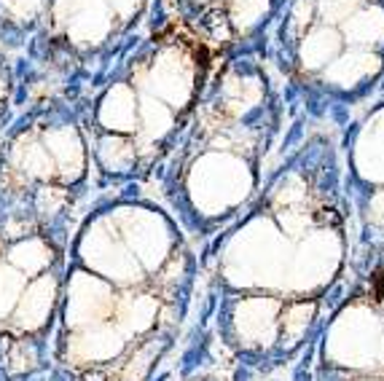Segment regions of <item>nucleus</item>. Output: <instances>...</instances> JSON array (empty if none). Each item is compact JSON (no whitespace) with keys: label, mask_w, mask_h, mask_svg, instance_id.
<instances>
[{"label":"nucleus","mask_w":384,"mask_h":381,"mask_svg":"<svg viewBox=\"0 0 384 381\" xmlns=\"http://www.w3.org/2000/svg\"><path fill=\"white\" fill-rule=\"evenodd\" d=\"M355 247L339 142L317 132L285 156L234 228L223 258L229 344L250 363H293L341 298Z\"/></svg>","instance_id":"nucleus-1"},{"label":"nucleus","mask_w":384,"mask_h":381,"mask_svg":"<svg viewBox=\"0 0 384 381\" xmlns=\"http://www.w3.org/2000/svg\"><path fill=\"white\" fill-rule=\"evenodd\" d=\"M269 30L285 100L309 116L358 108L384 86V0H285Z\"/></svg>","instance_id":"nucleus-2"},{"label":"nucleus","mask_w":384,"mask_h":381,"mask_svg":"<svg viewBox=\"0 0 384 381\" xmlns=\"http://www.w3.org/2000/svg\"><path fill=\"white\" fill-rule=\"evenodd\" d=\"M210 105V132H204V150L194 167L202 172L204 199L210 202L204 215L223 220L245 209L261 190L264 164L285 108L277 83L252 59L231 65Z\"/></svg>","instance_id":"nucleus-3"},{"label":"nucleus","mask_w":384,"mask_h":381,"mask_svg":"<svg viewBox=\"0 0 384 381\" xmlns=\"http://www.w3.org/2000/svg\"><path fill=\"white\" fill-rule=\"evenodd\" d=\"M320 381H384V247H365L312 341Z\"/></svg>","instance_id":"nucleus-4"},{"label":"nucleus","mask_w":384,"mask_h":381,"mask_svg":"<svg viewBox=\"0 0 384 381\" xmlns=\"http://www.w3.org/2000/svg\"><path fill=\"white\" fill-rule=\"evenodd\" d=\"M339 153L358 247H384V100L349 123Z\"/></svg>","instance_id":"nucleus-5"},{"label":"nucleus","mask_w":384,"mask_h":381,"mask_svg":"<svg viewBox=\"0 0 384 381\" xmlns=\"http://www.w3.org/2000/svg\"><path fill=\"white\" fill-rule=\"evenodd\" d=\"M199 41L215 49H242L264 38L285 0H185Z\"/></svg>","instance_id":"nucleus-6"}]
</instances>
